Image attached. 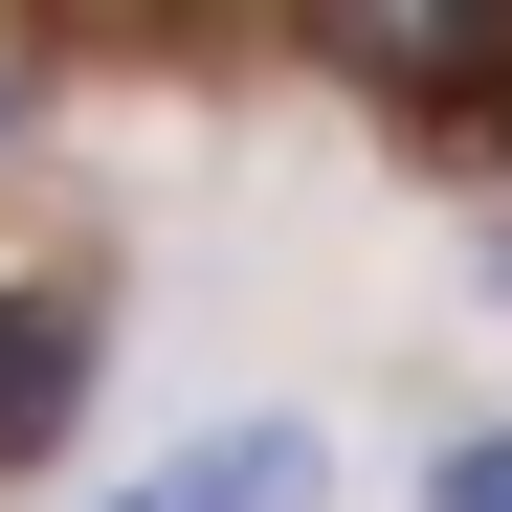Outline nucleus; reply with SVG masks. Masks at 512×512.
I'll list each match as a JSON object with an SVG mask.
<instances>
[{
    "label": "nucleus",
    "instance_id": "39448f33",
    "mask_svg": "<svg viewBox=\"0 0 512 512\" xmlns=\"http://www.w3.org/2000/svg\"><path fill=\"white\" fill-rule=\"evenodd\" d=\"M0 134H23V67H0Z\"/></svg>",
    "mask_w": 512,
    "mask_h": 512
},
{
    "label": "nucleus",
    "instance_id": "f257e3e1",
    "mask_svg": "<svg viewBox=\"0 0 512 512\" xmlns=\"http://www.w3.org/2000/svg\"><path fill=\"white\" fill-rule=\"evenodd\" d=\"M134 490H156V512H312V490H334V446L268 401V423H201V446H179V468H134Z\"/></svg>",
    "mask_w": 512,
    "mask_h": 512
},
{
    "label": "nucleus",
    "instance_id": "20e7f679",
    "mask_svg": "<svg viewBox=\"0 0 512 512\" xmlns=\"http://www.w3.org/2000/svg\"><path fill=\"white\" fill-rule=\"evenodd\" d=\"M423 512H512V446H490V423H468L446 468H423Z\"/></svg>",
    "mask_w": 512,
    "mask_h": 512
},
{
    "label": "nucleus",
    "instance_id": "7ed1b4c3",
    "mask_svg": "<svg viewBox=\"0 0 512 512\" xmlns=\"http://www.w3.org/2000/svg\"><path fill=\"white\" fill-rule=\"evenodd\" d=\"M334 67H357V90H423V112L490 90V45H468V23H334Z\"/></svg>",
    "mask_w": 512,
    "mask_h": 512
},
{
    "label": "nucleus",
    "instance_id": "423d86ee",
    "mask_svg": "<svg viewBox=\"0 0 512 512\" xmlns=\"http://www.w3.org/2000/svg\"><path fill=\"white\" fill-rule=\"evenodd\" d=\"M112 512H156V490H112Z\"/></svg>",
    "mask_w": 512,
    "mask_h": 512
},
{
    "label": "nucleus",
    "instance_id": "f03ea898",
    "mask_svg": "<svg viewBox=\"0 0 512 512\" xmlns=\"http://www.w3.org/2000/svg\"><path fill=\"white\" fill-rule=\"evenodd\" d=\"M67 401H90V312H67V290H0V468H45Z\"/></svg>",
    "mask_w": 512,
    "mask_h": 512
}]
</instances>
